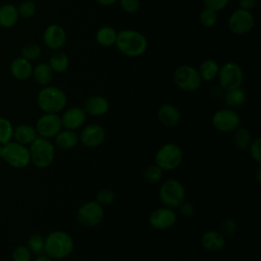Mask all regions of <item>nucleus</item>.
<instances>
[{"label": "nucleus", "mask_w": 261, "mask_h": 261, "mask_svg": "<svg viewBox=\"0 0 261 261\" xmlns=\"http://www.w3.org/2000/svg\"><path fill=\"white\" fill-rule=\"evenodd\" d=\"M114 45L121 54L127 57H139L147 51L148 41L142 33L125 29L117 32Z\"/></svg>", "instance_id": "obj_1"}, {"label": "nucleus", "mask_w": 261, "mask_h": 261, "mask_svg": "<svg viewBox=\"0 0 261 261\" xmlns=\"http://www.w3.org/2000/svg\"><path fill=\"white\" fill-rule=\"evenodd\" d=\"M73 248V239L64 230H53L45 238L44 253L53 260H61L68 257Z\"/></svg>", "instance_id": "obj_2"}, {"label": "nucleus", "mask_w": 261, "mask_h": 261, "mask_svg": "<svg viewBox=\"0 0 261 261\" xmlns=\"http://www.w3.org/2000/svg\"><path fill=\"white\" fill-rule=\"evenodd\" d=\"M37 104L44 113H58L65 108L67 96L61 89L49 85L38 93Z\"/></svg>", "instance_id": "obj_3"}, {"label": "nucleus", "mask_w": 261, "mask_h": 261, "mask_svg": "<svg viewBox=\"0 0 261 261\" xmlns=\"http://www.w3.org/2000/svg\"><path fill=\"white\" fill-rule=\"evenodd\" d=\"M31 163L38 168L49 167L55 158V146L49 139L37 137L33 143L30 144Z\"/></svg>", "instance_id": "obj_4"}, {"label": "nucleus", "mask_w": 261, "mask_h": 261, "mask_svg": "<svg viewBox=\"0 0 261 261\" xmlns=\"http://www.w3.org/2000/svg\"><path fill=\"white\" fill-rule=\"evenodd\" d=\"M0 157L11 167L18 169L24 168L31 163L29 148L15 141H10L2 146Z\"/></svg>", "instance_id": "obj_5"}, {"label": "nucleus", "mask_w": 261, "mask_h": 261, "mask_svg": "<svg viewBox=\"0 0 261 261\" xmlns=\"http://www.w3.org/2000/svg\"><path fill=\"white\" fill-rule=\"evenodd\" d=\"M159 199L165 207L178 208L186 199L185 187L177 179H167L159 189Z\"/></svg>", "instance_id": "obj_6"}, {"label": "nucleus", "mask_w": 261, "mask_h": 261, "mask_svg": "<svg viewBox=\"0 0 261 261\" xmlns=\"http://www.w3.org/2000/svg\"><path fill=\"white\" fill-rule=\"evenodd\" d=\"M181 148L174 143L164 144L155 155V164L164 170H174L182 162Z\"/></svg>", "instance_id": "obj_7"}, {"label": "nucleus", "mask_w": 261, "mask_h": 261, "mask_svg": "<svg viewBox=\"0 0 261 261\" xmlns=\"http://www.w3.org/2000/svg\"><path fill=\"white\" fill-rule=\"evenodd\" d=\"M173 81L176 87L185 92H195L199 90L203 82L198 69L188 64L180 65L174 70Z\"/></svg>", "instance_id": "obj_8"}, {"label": "nucleus", "mask_w": 261, "mask_h": 261, "mask_svg": "<svg viewBox=\"0 0 261 261\" xmlns=\"http://www.w3.org/2000/svg\"><path fill=\"white\" fill-rule=\"evenodd\" d=\"M104 209L97 201H89L83 204L76 212L77 222L87 227H93L100 224L104 219Z\"/></svg>", "instance_id": "obj_9"}, {"label": "nucleus", "mask_w": 261, "mask_h": 261, "mask_svg": "<svg viewBox=\"0 0 261 261\" xmlns=\"http://www.w3.org/2000/svg\"><path fill=\"white\" fill-rule=\"evenodd\" d=\"M217 77L220 87L223 90H229L242 86L244 81V72L238 63L229 61L219 67Z\"/></svg>", "instance_id": "obj_10"}, {"label": "nucleus", "mask_w": 261, "mask_h": 261, "mask_svg": "<svg viewBox=\"0 0 261 261\" xmlns=\"http://www.w3.org/2000/svg\"><path fill=\"white\" fill-rule=\"evenodd\" d=\"M212 125L220 133L234 132L241 124L239 113L230 108L217 110L212 115Z\"/></svg>", "instance_id": "obj_11"}, {"label": "nucleus", "mask_w": 261, "mask_h": 261, "mask_svg": "<svg viewBox=\"0 0 261 261\" xmlns=\"http://www.w3.org/2000/svg\"><path fill=\"white\" fill-rule=\"evenodd\" d=\"M227 24L234 35L242 36L248 34L254 28L255 18L251 11L238 8L230 14Z\"/></svg>", "instance_id": "obj_12"}, {"label": "nucleus", "mask_w": 261, "mask_h": 261, "mask_svg": "<svg viewBox=\"0 0 261 261\" xmlns=\"http://www.w3.org/2000/svg\"><path fill=\"white\" fill-rule=\"evenodd\" d=\"M35 128L39 137L54 138L62 128L61 118L58 113H44L38 118Z\"/></svg>", "instance_id": "obj_13"}, {"label": "nucleus", "mask_w": 261, "mask_h": 261, "mask_svg": "<svg viewBox=\"0 0 261 261\" xmlns=\"http://www.w3.org/2000/svg\"><path fill=\"white\" fill-rule=\"evenodd\" d=\"M106 138V132L101 124L90 123L84 126L79 135L80 142L88 148H97L102 145Z\"/></svg>", "instance_id": "obj_14"}, {"label": "nucleus", "mask_w": 261, "mask_h": 261, "mask_svg": "<svg viewBox=\"0 0 261 261\" xmlns=\"http://www.w3.org/2000/svg\"><path fill=\"white\" fill-rule=\"evenodd\" d=\"M177 216L173 209L168 207H161L154 210L149 216L150 225L159 230L168 229L172 227L176 222Z\"/></svg>", "instance_id": "obj_15"}, {"label": "nucleus", "mask_w": 261, "mask_h": 261, "mask_svg": "<svg viewBox=\"0 0 261 261\" xmlns=\"http://www.w3.org/2000/svg\"><path fill=\"white\" fill-rule=\"evenodd\" d=\"M66 32L57 23L49 24L43 33V41L45 45L51 50H59L66 43Z\"/></svg>", "instance_id": "obj_16"}, {"label": "nucleus", "mask_w": 261, "mask_h": 261, "mask_svg": "<svg viewBox=\"0 0 261 261\" xmlns=\"http://www.w3.org/2000/svg\"><path fill=\"white\" fill-rule=\"evenodd\" d=\"M60 118L62 127L66 129L75 130L84 125L87 119V114L83 108L75 106L66 109L63 112L62 116H60Z\"/></svg>", "instance_id": "obj_17"}, {"label": "nucleus", "mask_w": 261, "mask_h": 261, "mask_svg": "<svg viewBox=\"0 0 261 261\" xmlns=\"http://www.w3.org/2000/svg\"><path fill=\"white\" fill-rule=\"evenodd\" d=\"M109 101L101 95H93L84 103V111L91 116H102L109 110Z\"/></svg>", "instance_id": "obj_18"}, {"label": "nucleus", "mask_w": 261, "mask_h": 261, "mask_svg": "<svg viewBox=\"0 0 261 261\" xmlns=\"http://www.w3.org/2000/svg\"><path fill=\"white\" fill-rule=\"evenodd\" d=\"M157 116L159 121L167 127H174L180 123L181 115L179 110L172 104L166 103L159 107Z\"/></svg>", "instance_id": "obj_19"}, {"label": "nucleus", "mask_w": 261, "mask_h": 261, "mask_svg": "<svg viewBox=\"0 0 261 261\" xmlns=\"http://www.w3.org/2000/svg\"><path fill=\"white\" fill-rule=\"evenodd\" d=\"M201 245L208 252H219L225 246V238L220 231L207 230L201 237Z\"/></svg>", "instance_id": "obj_20"}, {"label": "nucleus", "mask_w": 261, "mask_h": 261, "mask_svg": "<svg viewBox=\"0 0 261 261\" xmlns=\"http://www.w3.org/2000/svg\"><path fill=\"white\" fill-rule=\"evenodd\" d=\"M9 69L12 76L18 81H27L33 73V65L31 61L21 56L16 57L11 61Z\"/></svg>", "instance_id": "obj_21"}, {"label": "nucleus", "mask_w": 261, "mask_h": 261, "mask_svg": "<svg viewBox=\"0 0 261 261\" xmlns=\"http://www.w3.org/2000/svg\"><path fill=\"white\" fill-rule=\"evenodd\" d=\"M38 137L35 126L29 123H20L13 127V139L24 146L30 145Z\"/></svg>", "instance_id": "obj_22"}, {"label": "nucleus", "mask_w": 261, "mask_h": 261, "mask_svg": "<svg viewBox=\"0 0 261 261\" xmlns=\"http://www.w3.org/2000/svg\"><path fill=\"white\" fill-rule=\"evenodd\" d=\"M18 18L19 15L15 5L6 3L0 6V27L4 29L13 28L18 21Z\"/></svg>", "instance_id": "obj_23"}, {"label": "nucleus", "mask_w": 261, "mask_h": 261, "mask_svg": "<svg viewBox=\"0 0 261 261\" xmlns=\"http://www.w3.org/2000/svg\"><path fill=\"white\" fill-rule=\"evenodd\" d=\"M55 145L61 150L73 149L80 142L79 135L75 130L71 129H61L55 137Z\"/></svg>", "instance_id": "obj_24"}, {"label": "nucleus", "mask_w": 261, "mask_h": 261, "mask_svg": "<svg viewBox=\"0 0 261 261\" xmlns=\"http://www.w3.org/2000/svg\"><path fill=\"white\" fill-rule=\"evenodd\" d=\"M54 71L50 67V65L46 62H41L33 67L32 76L36 81L37 84L46 87L49 86L53 80Z\"/></svg>", "instance_id": "obj_25"}, {"label": "nucleus", "mask_w": 261, "mask_h": 261, "mask_svg": "<svg viewBox=\"0 0 261 261\" xmlns=\"http://www.w3.org/2000/svg\"><path fill=\"white\" fill-rule=\"evenodd\" d=\"M246 92L241 87L225 90L223 94L224 103L230 109L241 107L246 102Z\"/></svg>", "instance_id": "obj_26"}, {"label": "nucleus", "mask_w": 261, "mask_h": 261, "mask_svg": "<svg viewBox=\"0 0 261 261\" xmlns=\"http://www.w3.org/2000/svg\"><path fill=\"white\" fill-rule=\"evenodd\" d=\"M50 67L54 72L57 73H62L67 70L69 66V58L67 54L63 51L56 50L49 58V63Z\"/></svg>", "instance_id": "obj_27"}, {"label": "nucleus", "mask_w": 261, "mask_h": 261, "mask_svg": "<svg viewBox=\"0 0 261 261\" xmlns=\"http://www.w3.org/2000/svg\"><path fill=\"white\" fill-rule=\"evenodd\" d=\"M117 31L110 25L101 27L96 33V41L103 47H110L115 44Z\"/></svg>", "instance_id": "obj_28"}, {"label": "nucleus", "mask_w": 261, "mask_h": 261, "mask_svg": "<svg viewBox=\"0 0 261 261\" xmlns=\"http://www.w3.org/2000/svg\"><path fill=\"white\" fill-rule=\"evenodd\" d=\"M219 64L213 59H205L198 69L199 74L204 82H211L217 77L219 71Z\"/></svg>", "instance_id": "obj_29"}, {"label": "nucleus", "mask_w": 261, "mask_h": 261, "mask_svg": "<svg viewBox=\"0 0 261 261\" xmlns=\"http://www.w3.org/2000/svg\"><path fill=\"white\" fill-rule=\"evenodd\" d=\"M233 133H234L233 138H232L233 146L240 151L248 149L252 142L251 132L246 127L239 126Z\"/></svg>", "instance_id": "obj_30"}, {"label": "nucleus", "mask_w": 261, "mask_h": 261, "mask_svg": "<svg viewBox=\"0 0 261 261\" xmlns=\"http://www.w3.org/2000/svg\"><path fill=\"white\" fill-rule=\"evenodd\" d=\"M13 125L11 121L3 116H0V144L3 146L13 139Z\"/></svg>", "instance_id": "obj_31"}, {"label": "nucleus", "mask_w": 261, "mask_h": 261, "mask_svg": "<svg viewBox=\"0 0 261 261\" xmlns=\"http://www.w3.org/2000/svg\"><path fill=\"white\" fill-rule=\"evenodd\" d=\"M45 246V238L39 233L31 234L27 241V247L34 255H40L44 253Z\"/></svg>", "instance_id": "obj_32"}, {"label": "nucleus", "mask_w": 261, "mask_h": 261, "mask_svg": "<svg viewBox=\"0 0 261 261\" xmlns=\"http://www.w3.org/2000/svg\"><path fill=\"white\" fill-rule=\"evenodd\" d=\"M162 175H163V170L156 164H153V165L148 166L145 169V171L143 173V178H144L145 182H147L149 185H154L161 180Z\"/></svg>", "instance_id": "obj_33"}, {"label": "nucleus", "mask_w": 261, "mask_h": 261, "mask_svg": "<svg viewBox=\"0 0 261 261\" xmlns=\"http://www.w3.org/2000/svg\"><path fill=\"white\" fill-rule=\"evenodd\" d=\"M42 54L41 47L36 43H28L21 49V57L25 58L29 61L37 60Z\"/></svg>", "instance_id": "obj_34"}, {"label": "nucleus", "mask_w": 261, "mask_h": 261, "mask_svg": "<svg viewBox=\"0 0 261 261\" xmlns=\"http://www.w3.org/2000/svg\"><path fill=\"white\" fill-rule=\"evenodd\" d=\"M199 20L203 27L212 28L216 24V22L218 20L217 12L205 7L204 9L201 10V12L199 14Z\"/></svg>", "instance_id": "obj_35"}, {"label": "nucleus", "mask_w": 261, "mask_h": 261, "mask_svg": "<svg viewBox=\"0 0 261 261\" xmlns=\"http://www.w3.org/2000/svg\"><path fill=\"white\" fill-rule=\"evenodd\" d=\"M37 10L36 4L32 0H24L17 6V11L19 17L31 18L35 15Z\"/></svg>", "instance_id": "obj_36"}, {"label": "nucleus", "mask_w": 261, "mask_h": 261, "mask_svg": "<svg viewBox=\"0 0 261 261\" xmlns=\"http://www.w3.org/2000/svg\"><path fill=\"white\" fill-rule=\"evenodd\" d=\"M32 256L33 254L29 248L23 245L16 246L11 253V258L13 261H32Z\"/></svg>", "instance_id": "obj_37"}, {"label": "nucleus", "mask_w": 261, "mask_h": 261, "mask_svg": "<svg viewBox=\"0 0 261 261\" xmlns=\"http://www.w3.org/2000/svg\"><path fill=\"white\" fill-rule=\"evenodd\" d=\"M115 200V193L110 189H103L97 193L96 201L101 205H110Z\"/></svg>", "instance_id": "obj_38"}, {"label": "nucleus", "mask_w": 261, "mask_h": 261, "mask_svg": "<svg viewBox=\"0 0 261 261\" xmlns=\"http://www.w3.org/2000/svg\"><path fill=\"white\" fill-rule=\"evenodd\" d=\"M249 153L251 158L257 162L258 164L261 163V139L256 138L252 140L250 146H249Z\"/></svg>", "instance_id": "obj_39"}, {"label": "nucleus", "mask_w": 261, "mask_h": 261, "mask_svg": "<svg viewBox=\"0 0 261 261\" xmlns=\"http://www.w3.org/2000/svg\"><path fill=\"white\" fill-rule=\"evenodd\" d=\"M238 228L237 221L233 218H225L220 224V231L223 236L231 237L236 233Z\"/></svg>", "instance_id": "obj_40"}, {"label": "nucleus", "mask_w": 261, "mask_h": 261, "mask_svg": "<svg viewBox=\"0 0 261 261\" xmlns=\"http://www.w3.org/2000/svg\"><path fill=\"white\" fill-rule=\"evenodd\" d=\"M120 7L127 13H135L139 10L141 2L140 0H118Z\"/></svg>", "instance_id": "obj_41"}, {"label": "nucleus", "mask_w": 261, "mask_h": 261, "mask_svg": "<svg viewBox=\"0 0 261 261\" xmlns=\"http://www.w3.org/2000/svg\"><path fill=\"white\" fill-rule=\"evenodd\" d=\"M228 2L229 0H203V3L206 8H209L216 12L224 9Z\"/></svg>", "instance_id": "obj_42"}, {"label": "nucleus", "mask_w": 261, "mask_h": 261, "mask_svg": "<svg viewBox=\"0 0 261 261\" xmlns=\"http://www.w3.org/2000/svg\"><path fill=\"white\" fill-rule=\"evenodd\" d=\"M178 208H179V213H180V215L181 216H184V217H192L193 215H194V213H195V208H194V206L191 204V203H189V202H182L179 206H178Z\"/></svg>", "instance_id": "obj_43"}, {"label": "nucleus", "mask_w": 261, "mask_h": 261, "mask_svg": "<svg viewBox=\"0 0 261 261\" xmlns=\"http://www.w3.org/2000/svg\"><path fill=\"white\" fill-rule=\"evenodd\" d=\"M257 4H258V0H240L239 1L240 8L248 10V11L255 9Z\"/></svg>", "instance_id": "obj_44"}, {"label": "nucleus", "mask_w": 261, "mask_h": 261, "mask_svg": "<svg viewBox=\"0 0 261 261\" xmlns=\"http://www.w3.org/2000/svg\"><path fill=\"white\" fill-rule=\"evenodd\" d=\"M34 261H54L51 257H49L48 255H46L45 253L37 255L36 258L34 259Z\"/></svg>", "instance_id": "obj_45"}, {"label": "nucleus", "mask_w": 261, "mask_h": 261, "mask_svg": "<svg viewBox=\"0 0 261 261\" xmlns=\"http://www.w3.org/2000/svg\"><path fill=\"white\" fill-rule=\"evenodd\" d=\"M96 2L102 6H110L118 2V0H96Z\"/></svg>", "instance_id": "obj_46"}, {"label": "nucleus", "mask_w": 261, "mask_h": 261, "mask_svg": "<svg viewBox=\"0 0 261 261\" xmlns=\"http://www.w3.org/2000/svg\"><path fill=\"white\" fill-rule=\"evenodd\" d=\"M256 177H257V182H260V181H261V167H260V166H259L258 169H257Z\"/></svg>", "instance_id": "obj_47"}, {"label": "nucleus", "mask_w": 261, "mask_h": 261, "mask_svg": "<svg viewBox=\"0 0 261 261\" xmlns=\"http://www.w3.org/2000/svg\"><path fill=\"white\" fill-rule=\"evenodd\" d=\"M1 150H2V145L0 144V155H1Z\"/></svg>", "instance_id": "obj_48"}]
</instances>
